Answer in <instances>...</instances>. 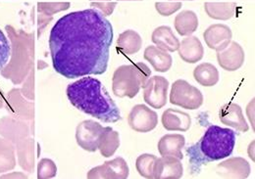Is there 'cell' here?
Listing matches in <instances>:
<instances>
[{
	"label": "cell",
	"mask_w": 255,
	"mask_h": 179,
	"mask_svg": "<svg viewBox=\"0 0 255 179\" xmlns=\"http://www.w3.org/2000/svg\"><path fill=\"white\" fill-rule=\"evenodd\" d=\"M151 40L160 49L167 52H175L180 46V40L170 27L161 26L153 30Z\"/></svg>",
	"instance_id": "obj_17"
},
{
	"label": "cell",
	"mask_w": 255,
	"mask_h": 179,
	"mask_svg": "<svg viewBox=\"0 0 255 179\" xmlns=\"http://www.w3.org/2000/svg\"><path fill=\"white\" fill-rule=\"evenodd\" d=\"M193 78L200 86L212 88L219 83L220 75L214 65L211 63H202L193 70Z\"/></svg>",
	"instance_id": "obj_18"
},
{
	"label": "cell",
	"mask_w": 255,
	"mask_h": 179,
	"mask_svg": "<svg viewBox=\"0 0 255 179\" xmlns=\"http://www.w3.org/2000/svg\"><path fill=\"white\" fill-rule=\"evenodd\" d=\"M252 169L249 162L242 158H230L216 167V173L219 177L224 179H245L251 175Z\"/></svg>",
	"instance_id": "obj_9"
},
{
	"label": "cell",
	"mask_w": 255,
	"mask_h": 179,
	"mask_svg": "<svg viewBox=\"0 0 255 179\" xmlns=\"http://www.w3.org/2000/svg\"><path fill=\"white\" fill-rule=\"evenodd\" d=\"M182 8V2L170 1V2H156L155 9L161 16L168 17L176 13Z\"/></svg>",
	"instance_id": "obj_26"
},
{
	"label": "cell",
	"mask_w": 255,
	"mask_h": 179,
	"mask_svg": "<svg viewBox=\"0 0 255 179\" xmlns=\"http://www.w3.org/2000/svg\"><path fill=\"white\" fill-rule=\"evenodd\" d=\"M236 141L237 136L233 129L210 125L201 139L187 149L192 174L202 165L230 157L235 149Z\"/></svg>",
	"instance_id": "obj_3"
},
{
	"label": "cell",
	"mask_w": 255,
	"mask_h": 179,
	"mask_svg": "<svg viewBox=\"0 0 255 179\" xmlns=\"http://www.w3.org/2000/svg\"><path fill=\"white\" fill-rule=\"evenodd\" d=\"M143 57L159 73L168 72L173 64L172 56L167 51L160 49L155 45L147 46L144 50Z\"/></svg>",
	"instance_id": "obj_16"
},
{
	"label": "cell",
	"mask_w": 255,
	"mask_h": 179,
	"mask_svg": "<svg viewBox=\"0 0 255 179\" xmlns=\"http://www.w3.org/2000/svg\"><path fill=\"white\" fill-rule=\"evenodd\" d=\"M186 144V138L182 134H165L160 138L158 151L161 156H171L183 160L182 150Z\"/></svg>",
	"instance_id": "obj_15"
},
{
	"label": "cell",
	"mask_w": 255,
	"mask_h": 179,
	"mask_svg": "<svg viewBox=\"0 0 255 179\" xmlns=\"http://www.w3.org/2000/svg\"><path fill=\"white\" fill-rule=\"evenodd\" d=\"M232 30L223 24L211 25L203 33V38L207 46L216 52L224 49L232 41Z\"/></svg>",
	"instance_id": "obj_12"
},
{
	"label": "cell",
	"mask_w": 255,
	"mask_h": 179,
	"mask_svg": "<svg viewBox=\"0 0 255 179\" xmlns=\"http://www.w3.org/2000/svg\"><path fill=\"white\" fill-rule=\"evenodd\" d=\"M162 125L168 131L186 132L191 128V116L177 109H167L162 114Z\"/></svg>",
	"instance_id": "obj_13"
},
{
	"label": "cell",
	"mask_w": 255,
	"mask_h": 179,
	"mask_svg": "<svg viewBox=\"0 0 255 179\" xmlns=\"http://www.w3.org/2000/svg\"><path fill=\"white\" fill-rule=\"evenodd\" d=\"M174 26L180 35L189 36L197 30L198 18L193 11L186 10L176 16Z\"/></svg>",
	"instance_id": "obj_21"
},
{
	"label": "cell",
	"mask_w": 255,
	"mask_h": 179,
	"mask_svg": "<svg viewBox=\"0 0 255 179\" xmlns=\"http://www.w3.org/2000/svg\"><path fill=\"white\" fill-rule=\"evenodd\" d=\"M204 9L211 19L228 21L234 17L237 4L235 2H206Z\"/></svg>",
	"instance_id": "obj_19"
},
{
	"label": "cell",
	"mask_w": 255,
	"mask_h": 179,
	"mask_svg": "<svg viewBox=\"0 0 255 179\" xmlns=\"http://www.w3.org/2000/svg\"><path fill=\"white\" fill-rule=\"evenodd\" d=\"M67 97L79 111L106 123H115L122 119L121 112L103 84L92 77L68 86Z\"/></svg>",
	"instance_id": "obj_2"
},
{
	"label": "cell",
	"mask_w": 255,
	"mask_h": 179,
	"mask_svg": "<svg viewBox=\"0 0 255 179\" xmlns=\"http://www.w3.org/2000/svg\"><path fill=\"white\" fill-rule=\"evenodd\" d=\"M113 28L97 9L69 13L53 26L49 49L54 70L73 80L106 72Z\"/></svg>",
	"instance_id": "obj_1"
},
{
	"label": "cell",
	"mask_w": 255,
	"mask_h": 179,
	"mask_svg": "<svg viewBox=\"0 0 255 179\" xmlns=\"http://www.w3.org/2000/svg\"><path fill=\"white\" fill-rule=\"evenodd\" d=\"M219 119L225 125L236 128L240 132L245 133L250 130L242 107L236 103L229 102L223 105L219 110Z\"/></svg>",
	"instance_id": "obj_10"
},
{
	"label": "cell",
	"mask_w": 255,
	"mask_h": 179,
	"mask_svg": "<svg viewBox=\"0 0 255 179\" xmlns=\"http://www.w3.org/2000/svg\"><path fill=\"white\" fill-rule=\"evenodd\" d=\"M150 75V69L141 62L121 66L114 73L113 92L121 98H134Z\"/></svg>",
	"instance_id": "obj_4"
},
{
	"label": "cell",
	"mask_w": 255,
	"mask_h": 179,
	"mask_svg": "<svg viewBox=\"0 0 255 179\" xmlns=\"http://www.w3.org/2000/svg\"><path fill=\"white\" fill-rule=\"evenodd\" d=\"M103 169L106 174L105 178L109 179H128L129 175V169L127 162L121 157H118L111 162L105 163Z\"/></svg>",
	"instance_id": "obj_22"
},
{
	"label": "cell",
	"mask_w": 255,
	"mask_h": 179,
	"mask_svg": "<svg viewBox=\"0 0 255 179\" xmlns=\"http://www.w3.org/2000/svg\"><path fill=\"white\" fill-rule=\"evenodd\" d=\"M142 89L144 102L153 109L159 110L167 104L169 82L164 77L149 78Z\"/></svg>",
	"instance_id": "obj_6"
},
{
	"label": "cell",
	"mask_w": 255,
	"mask_h": 179,
	"mask_svg": "<svg viewBox=\"0 0 255 179\" xmlns=\"http://www.w3.org/2000/svg\"><path fill=\"white\" fill-rule=\"evenodd\" d=\"M120 146V136L117 131H114L110 127L104 129V133L101 139L100 151L105 157L112 156Z\"/></svg>",
	"instance_id": "obj_23"
},
{
	"label": "cell",
	"mask_w": 255,
	"mask_h": 179,
	"mask_svg": "<svg viewBox=\"0 0 255 179\" xmlns=\"http://www.w3.org/2000/svg\"><path fill=\"white\" fill-rule=\"evenodd\" d=\"M201 91L190 85L187 81L178 80L172 85L170 103L186 110H196L203 104Z\"/></svg>",
	"instance_id": "obj_5"
},
{
	"label": "cell",
	"mask_w": 255,
	"mask_h": 179,
	"mask_svg": "<svg viewBox=\"0 0 255 179\" xmlns=\"http://www.w3.org/2000/svg\"><path fill=\"white\" fill-rule=\"evenodd\" d=\"M181 59L189 64L199 62L204 56V48L201 41L196 37L189 35L180 42L177 50Z\"/></svg>",
	"instance_id": "obj_14"
},
{
	"label": "cell",
	"mask_w": 255,
	"mask_h": 179,
	"mask_svg": "<svg viewBox=\"0 0 255 179\" xmlns=\"http://www.w3.org/2000/svg\"><path fill=\"white\" fill-rule=\"evenodd\" d=\"M157 157L152 154H142L137 157L135 168L139 176L144 179H154V167Z\"/></svg>",
	"instance_id": "obj_25"
},
{
	"label": "cell",
	"mask_w": 255,
	"mask_h": 179,
	"mask_svg": "<svg viewBox=\"0 0 255 179\" xmlns=\"http://www.w3.org/2000/svg\"><path fill=\"white\" fill-rule=\"evenodd\" d=\"M170 1H177V2H182V1H193V0H170Z\"/></svg>",
	"instance_id": "obj_29"
},
{
	"label": "cell",
	"mask_w": 255,
	"mask_h": 179,
	"mask_svg": "<svg viewBox=\"0 0 255 179\" xmlns=\"http://www.w3.org/2000/svg\"><path fill=\"white\" fill-rule=\"evenodd\" d=\"M128 123L132 130L146 133L157 126L158 115L146 105L138 104L130 110L128 116Z\"/></svg>",
	"instance_id": "obj_7"
},
{
	"label": "cell",
	"mask_w": 255,
	"mask_h": 179,
	"mask_svg": "<svg viewBox=\"0 0 255 179\" xmlns=\"http://www.w3.org/2000/svg\"><path fill=\"white\" fill-rule=\"evenodd\" d=\"M11 55V46L9 40L0 30V71L7 65Z\"/></svg>",
	"instance_id": "obj_27"
},
{
	"label": "cell",
	"mask_w": 255,
	"mask_h": 179,
	"mask_svg": "<svg viewBox=\"0 0 255 179\" xmlns=\"http://www.w3.org/2000/svg\"><path fill=\"white\" fill-rule=\"evenodd\" d=\"M216 55L220 67L228 72L241 69L246 59L244 48L236 41H231L224 49L217 51Z\"/></svg>",
	"instance_id": "obj_8"
},
{
	"label": "cell",
	"mask_w": 255,
	"mask_h": 179,
	"mask_svg": "<svg viewBox=\"0 0 255 179\" xmlns=\"http://www.w3.org/2000/svg\"><path fill=\"white\" fill-rule=\"evenodd\" d=\"M86 126L88 128V134H84L82 132H78V142H80V144L86 150H90V151H96V141H97V134L100 133L102 131L101 126L96 123L90 121L89 125V121L85 122Z\"/></svg>",
	"instance_id": "obj_24"
},
{
	"label": "cell",
	"mask_w": 255,
	"mask_h": 179,
	"mask_svg": "<svg viewBox=\"0 0 255 179\" xmlns=\"http://www.w3.org/2000/svg\"><path fill=\"white\" fill-rule=\"evenodd\" d=\"M184 167L180 159L171 156L157 158L154 167V179H179L183 177Z\"/></svg>",
	"instance_id": "obj_11"
},
{
	"label": "cell",
	"mask_w": 255,
	"mask_h": 179,
	"mask_svg": "<svg viewBox=\"0 0 255 179\" xmlns=\"http://www.w3.org/2000/svg\"><path fill=\"white\" fill-rule=\"evenodd\" d=\"M116 4V2H108L105 4H93V6L96 7L104 16H109L113 12Z\"/></svg>",
	"instance_id": "obj_28"
},
{
	"label": "cell",
	"mask_w": 255,
	"mask_h": 179,
	"mask_svg": "<svg viewBox=\"0 0 255 179\" xmlns=\"http://www.w3.org/2000/svg\"><path fill=\"white\" fill-rule=\"evenodd\" d=\"M131 1V0H130ZM133 1H140V0H133Z\"/></svg>",
	"instance_id": "obj_30"
},
{
	"label": "cell",
	"mask_w": 255,
	"mask_h": 179,
	"mask_svg": "<svg viewBox=\"0 0 255 179\" xmlns=\"http://www.w3.org/2000/svg\"><path fill=\"white\" fill-rule=\"evenodd\" d=\"M142 46L141 36L135 30H127L123 31L117 41L118 49L126 55L137 53Z\"/></svg>",
	"instance_id": "obj_20"
}]
</instances>
